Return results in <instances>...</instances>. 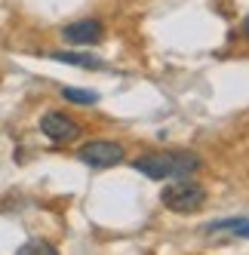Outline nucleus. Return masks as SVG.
Segmentation results:
<instances>
[{
  "instance_id": "9",
  "label": "nucleus",
  "mask_w": 249,
  "mask_h": 255,
  "mask_svg": "<svg viewBox=\"0 0 249 255\" xmlns=\"http://www.w3.org/2000/svg\"><path fill=\"white\" fill-rule=\"evenodd\" d=\"M15 255H59V249L52 243H46V240H28L25 246H19Z\"/></svg>"
},
{
  "instance_id": "7",
  "label": "nucleus",
  "mask_w": 249,
  "mask_h": 255,
  "mask_svg": "<svg viewBox=\"0 0 249 255\" xmlns=\"http://www.w3.org/2000/svg\"><path fill=\"white\" fill-rule=\"evenodd\" d=\"M52 62H65V65H74V68H86V71H96L102 68V59L90 56V52H71V49H56L49 52Z\"/></svg>"
},
{
  "instance_id": "3",
  "label": "nucleus",
  "mask_w": 249,
  "mask_h": 255,
  "mask_svg": "<svg viewBox=\"0 0 249 255\" xmlns=\"http://www.w3.org/2000/svg\"><path fill=\"white\" fill-rule=\"evenodd\" d=\"M126 157V148L114 138H93L77 151V160L86 163L90 169H111Z\"/></svg>"
},
{
  "instance_id": "1",
  "label": "nucleus",
  "mask_w": 249,
  "mask_h": 255,
  "mask_svg": "<svg viewBox=\"0 0 249 255\" xmlns=\"http://www.w3.org/2000/svg\"><path fill=\"white\" fill-rule=\"evenodd\" d=\"M200 166H203V160L194 151H148V154L132 160V169L154 178V181L191 178Z\"/></svg>"
},
{
  "instance_id": "6",
  "label": "nucleus",
  "mask_w": 249,
  "mask_h": 255,
  "mask_svg": "<svg viewBox=\"0 0 249 255\" xmlns=\"http://www.w3.org/2000/svg\"><path fill=\"white\" fill-rule=\"evenodd\" d=\"M209 234H222L228 231L234 240H249V215H231V218H219L206 228Z\"/></svg>"
},
{
  "instance_id": "4",
  "label": "nucleus",
  "mask_w": 249,
  "mask_h": 255,
  "mask_svg": "<svg viewBox=\"0 0 249 255\" xmlns=\"http://www.w3.org/2000/svg\"><path fill=\"white\" fill-rule=\"evenodd\" d=\"M40 132L56 144H71V141L80 138L83 129H80V123H74L65 111H46L40 117Z\"/></svg>"
},
{
  "instance_id": "8",
  "label": "nucleus",
  "mask_w": 249,
  "mask_h": 255,
  "mask_svg": "<svg viewBox=\"0 0 249 255\" xmlns=\"http://www.w3.org/2000/svg\"><path fill=\"white\" fill-rule=\"evenodd\" d=\"M62 99L74 105H99V93L83 89V86H62Z\"/></svg>"
},
{
  "instance_id": "5",
  "label": "nucleus",
  "mask_w": 249,
  "mask_h": 255,
  "mask_svg": "<svg viewBox=\"0 0 249 255\" xmlns=\"http://www.w3.org/2000/svg\"><path fill=\"white\" fill-rule=\"evenodd\" d=\"M105 37V25L99 19H77L62 28V40L71 46H96Z\"/></svg>"
},
{
  "instance_id": "10",
  "label": "nucleus",
  "mask_w": 249,
  "mask_h": 255,
  "mask_svg": "<svg viewBox=\"0 0 249 255\" xmlns=\"http://www.w3.org/2000/svg\"><path fill=\"white\" fill-rule=\"evenodd\" d=\"M243 37L249 40V15H246V19H243Z\"/></svg>"
},
{
  "instance_id": "2",
  "label": "nucleus",
  "mask_w": 249,
  "mask_h": 255,
  "mask_svg": "<svg viewBox=\"0 0 249 255\" xmlns=\"http://www.w3.org/2000/svg\"><path fill=\"white\" fill-rule=\"evenodd\" d=\"M160 203H163L166 209L172 212H197L203 209L206 203V191L203 185H197V181H191V178H172L169 185L160 191Z\"/></svg>"
}]
</instances>
